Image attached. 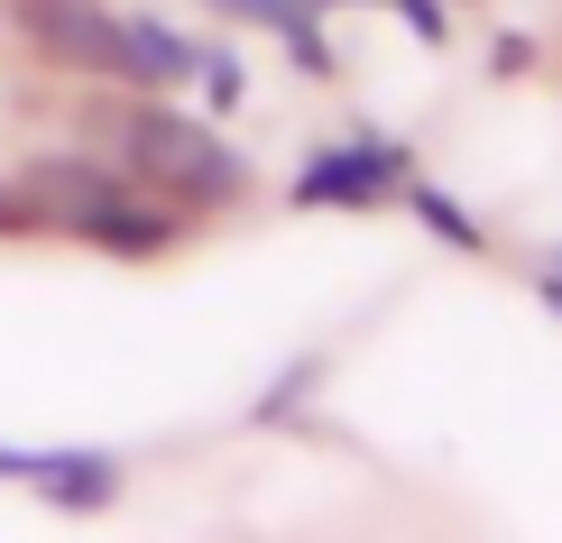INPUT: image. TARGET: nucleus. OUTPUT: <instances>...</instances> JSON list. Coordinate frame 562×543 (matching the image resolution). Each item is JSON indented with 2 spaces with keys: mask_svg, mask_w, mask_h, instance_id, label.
I'll list each match as a JSON object with an SVG mask.
<instances>
[{
  "mask_svg": "<svg viewBox=\"0 0 562 543\" xmlns=\"http://www.w3.org/2000/svg\"><path fill=\"white\" fill-rule=\"evenodd\" d=\"M92 129L111 138V157H121L138 184H157V194L184 203L194 222L249 194V157L231 148L203 111H176V102H148V92H138L121 111H92Z\"/></svg>",
  "mask_w": 562,
  "mask_h": 543,
  "instance_id": "obj_1",
  "label": "nucleus"
},
{
  "mask_svg": "<svg viewBox=\"0 0 562 543\" xmlns=\"http://www.w3.org/2000/svg\"><path fill=\"white\" fill-rule=\"evenodd\" d=\"M0 19L37 46L46 65L130 92V37H121V10H111V0H0Z\"/></svg>",
  "mask_w": 562,
  "mask_h": 543,
  "instance_id": "obj_2",
  "label": "nucleus"
},
{
  "mask_svg": "<svg viewBox=\"0 0 562 543\" xmlns=\"http://www.w3.org/2000/svg\"><path fill=\"white\" fill-rule=\"evenodd\" d=\"M406 176H415V148L360 129V138H323V148H304L286 203L295 212H369V203H387Z\"/></svg>",
  "mask_w": 562,
  "mask_h": 543,
  "instance_id": "obj_3",
  "label": "nucleus"
},
{
  "mask_svg": "<svg viewBox=\"0 0 562 543\" xmlns=\"http://www.w3.org/2000/svg\"><path fill=\"white\" fill-rule=\"evenodd\" d=\"M65 230H75L83 249H102V258H130V268H148V258H176L184 240H194L184 203H167L157 184H138V176H130V184H111L102 203H83Z\"/></svg>",
  "mask_w": 562,
  "mask_h": 543,
  "instance_id": "obj_4",
  "label": "nucleus"
},
{
  "mask_svg": "<svg viewBox=\"0 0 562 543\" xmlns=\"http://www.w3.org/2000/svg\"><path fill=\"white\" fill-rule=\"evenodd\" d=\"M0 479H10V488H37L56 516H102V507H121V452H102V442H65V452H19V442H0Z\"/></svg>",
  "mask_w": 562,
  "mask_h": 543,
  "instance_id": "obj_5",
  "label": "nucleus"
},
{
  "mask_svg": "<svg viewBox=\"0 0 562 543\" xmlns=\"http://www.w3.org/2000/svg\"><path fill=\"white\" fill-rule=\"evenodd\" d=\"M10 184L29 194V212H37L46 230H65L83 203H102L111 184H130V167H121V157H83V148H56V157H29V167H19Z\"/></svg>",
  "mask_w": 562,
  "mask_h": 543,
  "instance_id": "obj_6",
  "label": "nucleus"
},
{
  "mask_svg": "<svg viewBox=\"0 0 562 543\" xmlns=\"http://www.w3.org/2000/svg\"><path fill=\"white\" fill-rule=\"evenodd\" d=\"M213 10L240 19V29H268V37L295 56V75H314V83L341 75V46L323 37V10H314V0H213Z\"/></svg>",
  "mask_w": 562,
  "mask_h": 543,
  "instance_id": "obj_7",
  "label": "nucleus"
},
{
  "mask_svg": "<svg viewBox=\"0 0 562 543\" xmlns=\"http://www.w3.org/2000/svg\"><path fill=\"white\" fill-rule=\"evenodd\" d=\"M121 37H130V92H176V83H194V37L167 29L157 10H121Z\"/></svg>",
  "mask_w": 562,
  "mask_h": 543,
  "instance_id": "obj_8",
  "label": "nucleus"
},
{
  "mask_svg": "<svg viewBox=\"0 0 562 543\" xmlns=\"http://www.w3.org/2000/svg\"><path fill=\"white\" fill-rule=\"evenodd\" d=\"M396 203H406V212H415V222H425V230H434V240L452 249V258H480V249H488V230H480V222H471V212H461L452 194H442L434 176H406V184H396Z\"/></svg>",
  "mask_w": 562,
  "mask_h": 543,
  "instance_id": "obj_9",
  "label": "nucleus"
},
{
  "mask_svg": "<svg viewBox=\"0 0 562 543\" xmlns=\"http://www.w3.org/2000/svg\"><path fill=\"white\" fill-rule=\"evenodd\" d=\"M323 377H333V360H323V350H295V360L277 369L259 396H249V423H295L304 406H314V387H323Z\"/></svg>",
  "mask_w": 562,
  "mask_h": 543,
  "instance_id": "obj_10",
  "label": "nucleus"
},
{
  "mask_svg": "<svg viewBox=\"0 0 562 543\" xmlns=\"http://www.w3.org/2000/svg\"><path fill=\"white\" fill-rule=\"evenodd\" d=\"M194 83H203V111L231 121V111L249 102V65L231 56V46H194Z\"/></svg>",
  "mask_w": 562,
  "mask_h": 543,
  "instance_id": "obj_11",
  "label": "nucleus"
},
{
  "mask_svg": "<svg viewBox=\"0 0 562 543\" xmlns=\"http://www.w3.org/2000/svg\"><path fill=\"white\" fill-rule=\"evenodd\" d=\"M387 10L406 19V29L425 37V46H452V10H442V0H387Z\"/></svg>",
  "mask_w": 562,
  "mask_h": 543,
  "instance_id": "obj_12",
  "label": "nucleus"
},
{
  "mask_svg": "<svg viewBox=\"0 0 562 543\" xmlns=\"http://www.w3.org/2000/svg\"><path fill=\"white\" fill-rule=\"evenodd\" d=\"M29 230H46V222L29 212V194H19V184L0 176V240H29Z\"/></svg>",
  "mask_w": 562,
  "mask_h": 543,
  "instance_id": "obj_13",
  "label": "nucleus"
},
{
  "mask_svg": "<svg viewBox=\"0 0 562 543\" xmlns=\"http://www.w3.org/2000/svg\"><path fill=\"white\" fill-rule=\"evenodd\" d=\"M314 10H379V0H314Z\"/></svg>",
  "mask_w": 562,
  "mask_h": 543,
  "instance_id": "obj_14",
  "label": "nucleus"
}]
</instances>
